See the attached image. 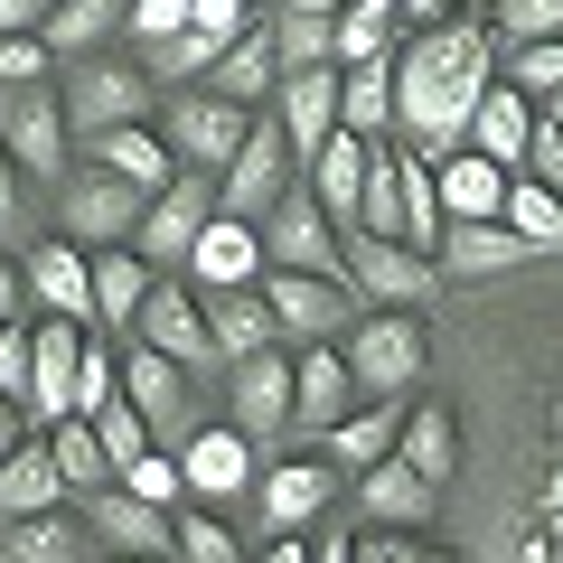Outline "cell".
<instances>
[{
	"instance_id": "cell-36",
	"label": "cell",
	"mask_w": 563,
	"mask_h": 563,
	"mask_svg": "<svg viewBox=\"0 0 563 563\" xmlns=\"http://www.w3.org/2000/svg\"><path fill=\"white\" fill-rule=\"evenodd\" d=\"M395 66V57H385ZM385 66H339V132L357 141H395V76Z\"/></svg>"
},
{
	"instance_id": "cell-39",
	"label": "cell",
	"mask_w": 563,
	"mask_h": 563,
	"mask_svg": "<svg viewBox=\"0 0 563 563\" xmlns=\"http://www.w3.org/2000/svg\"><path fill=\"white\" fill-rule=\"evenodd\" d=\"M122 10H132V0H57L47 29H38V47H47V57H85L103 29H122Z\"/></svg>"
},
{
	"instance_id": "cell-26",
	"label": "cell",
	"mask_w": 563,
	"mask_h": 563,
	"mask_svg": "<svg viewBox=\"0 0 563 563\" xmlns=\"http://www.w3.org/2000/svg\"><path fill=\"white\" fill-rule=\"evenodd\" d=\"M20 282L57 310V320H76V329L95 320V273H85L76 244H29V254H20Z\"/></svg>"
},
{
	"instance_id": "cell-32",
	"label": "cell",
	"mask_w": 563,
	"mask_h": 563,
	"mask_svg": "<svg viewBox=\"0 0 563 563\" xmlns=\"http://www.w3.org/2000/svg\"><path fill=\"white\" fill-rule=\"evenodd\" d=\"M395 432H404V404H357L339 432H320V461L329 470H376V461H395Z\"/></svg>"
},
{
	"instance_id": "cell-58",
	"label": "cell",
	"mask_w": 563,
	"mask_h": 563,
	"mask_svg": "<svg viewBox=\"0 0 563 563\" xmlns=\"http://www.w3.org/2000/svg\"><path fill=\"white\" fill-rule=\"evenodd\" d=\"M395 20H432V29H442V20H451V0H395Z\"/></svg>"
},
{
	"instance_id": "cell-13",
	"label": "cell",
	"mask_w": 563,
	"mask_h": 563,
	"mask_svg": "<svg viewBox=\"0 0 563 563\" xmlns=\"http://www.w3.org/2000/svg\"><path fill=\"white\" fill-rule=\"evenodd\" d=\"M141 188H122L113 169H95V179H66V244L76 254H103V244H132V225H141Z\"/></svg>"
},
{
	"instance_id": "cell-38",
	"label": "cell",
	"mask_w": 563,
	"mask_h": 563,
	"mask_svg": "<svg viewBox=\"0 0 563 563\" xmlns=\"http://www.w3.org/2000/svg\"><path fill=\"white\" fill-rule=\"evenodd\" d=\"M432 263H442V273H507V263H526V244L507 235L498 217L488 225H442V235H432Z\"/></svg>"
},
{
	"instance_id": "cell-18",
	"label": "cell",
	"mask_w": 563,
	"mask_h": 563,
	"mask_svg": "<svg viewBox=\"0 0 563 563\" xmlns=\"http://www.w3.org/2000/svg\"><path fill=\"white\" fill-rule=\"evenodd\" d=\"M347 413H357V376H347V357H339V347H301V357H291V422L320 442V432H339Z\"/></svg>"
},
{
	"instance_id": "cell-20",
	"label": "cell",
	"mask_w": 563,
	"mask_h": 563,
	"mask_svg": "<svg viewBox=\"0 0 563 563\" xmlns=\"http://www.w3.org/2000/svg\"><path fill=\"white\" fill-rule=\"evenodd\" d=\"M244 29H254V10H244V0H188V29H179V38H169L151 66H161L169 85H179V76H207V66H217Z\"/></svg>"
},
{
	"instance_id": "cell-19",
	"label": "cell",
	"mask_w": 563,
	"mask_h": 563,
	"mask_svg": "<svg viewBox=\"0 0 563 563\" xmlns=\"http://www.w3.org/2000/svg\"><path fill=\"white\" fill-rule=\"evenodd\" d=\"M188 273L198 291H254L273 263H263V225H235V217H207L198 244H188Z\"/></svg>"
},
{
	"instance_id": "cell-57",
	"label": "cell",
	"mask_w": 563,
	"mask_h": 563,
	"mask_svg": "<svg viewBox=\"0 0 563 563\" xmlns=\"http://www.w3.org/2000/svg\"><path fill=\"white\" fill-rule=\"evenodd\" d=\"M263 563H310V536H273V544H263Z\"/></svg>"
},
{
	"instance_id": "cell-54",
	"label": "cell",
	"mask_w": 563,
	"mask_h": 563,
	"mask_svg": "<svg viewBox=\"0 0 563 563\" xmlns=\"http://www.w3.org/2000/svg\"><path fill=\"white\" fill-rule=\"evenodd\" d=\"M57 0H0V38H38Z\"/></svg>"
},
{
	"instance_id": "cell-30",
	"label": "cell",
	"mask_w": 563,
	"mask_h": 563,
	"mask_svg": "<svg viewBox=\"0 0 563 563\" xmlns=\"http://www.w3.org/2000/svg\"><path fill=\"white\" fill-rule=\"evenodd\" d=\"M432 498H442V488H422L404 461H376V470H357V507L385 526V536H413V526H432Z\"/></svg>"
},
{
	"instance_id": "cell-41",
	"label": "cell",
	"mask_w": 563,
	"mask_h": 563,
	"mask_svg": "<svg viewBox=\"0 0 563 563\" xmlns=\"http://www.w3.org/2000/svg\"><path fill=\"white\" fill-rule=\"evenodd\" d=\"M38 442H47V461H57L66 488H85V498H95V488H113V461H103L95 422H57V432H38Z\"/></svg>"
},
{
	"instance_id": "cell-6",
	"label": "cell",
	"mask_w": 563,
	"mask_h": 563,
	"mask_svg": "<svg viewBox=\"0 0 563 563\" xmlns=\"http://www.w3.org/2000/svg\"><path fill=\"white\" fill-rule=\"evenodd\" d=\"M263 263H273V273H320V282H347V273H339V225L320 217V198H310L301 179L282 188V207L263 217Z\"/></svg>"
},
{
	"instance_id": "cell-7",
	"label": "cell",
	"mask_w": 563,
	"mask_h": 563,
	"mask_svg": "<svg viewBox=\"0 0 563 563\" xmlns=\"http://www.w3.org/2000/svg\"><path fill=\"white\" fill-rule=\"evenodd\" d=\"M217 217V179H198V169H179V179L161 188V198L141 207L132 225V254L151 263V273H169V263H188V244H198V225Z\"/></svg>"
},
{
	"instance_id": "cell-47",
	"label": "cell",
	"mask_w": 563,
	"mask_h": 563,
	"mask_svg": "<svg viewBox=\"0 0 563 563\" xmlns=\"http://www.w3.org/2000/svg\"><path fill=\"white\" fill-rule=\"evenodd\" d=\"M95 442H103V461H113V479H122V470H132L141 451H151V432H141V413H132V404H103V413H95Z\"/></svg>"
},
{
	"instance_id": "cell-43",
	"label": "cell",
	"mask_w": 563,
	"mask_h": 563,
	"mask_svg": "<svg viewBox=\"0 0 563 563\" xmlns=\"http://www.w3.org/2000/svg\"><path fill=\"white\" fill-rule=\"evenodd\" d=\"M122 498H141V507H161V517H179L188 507V479H179V451H141L132 470H122Z\"/></svg>"
},
{
	"instance_id": "cell-35",
	"label": "cell",
	"mask_w": 563,
	"mask_h": 563,
	"mask_svg": "<svg viewBox=\"0 0 563 563\" xmlns=\"http://www.w3.org/2000/svg\"><path fill=\"white\" fill-rule=\"evenodd\" d=\"M47 507H66V479H57V461H47V442H20L0 461V526L47 517Z\"/></svg>"
},
{
	"instance_id": "cell-61",
	"label": "cell",
	"mask_w": 563,
	"mask_h": 563,
	"mask_svg": "<svg viewBox=\"0 0 563 563\" xmlns=\"http://www.w3.org/2000/svg\"><path fill=\"white\" fill-rule=\"evenodd\" d=\"M244 10H273V0H244Z\"/></svg>"
},
{
	"instance_id": "cell-51",
	"label": "cell",
	"mask_w": 563,
	"mask_h": 563,
	"mask_svg": "<svg viewBox=\"0 0 563 563\" xmlns=\"http://www.w3.org/2000/svg\"><path fill=\"white\" fill-rule=\"evenodd\" d=\"M357 563H451V554H442V544H422V536H385V526H376V536L357 544Z\"/></svg>"
},
{
	"instance_id": "cell-11",
	"label": "cell",
	"mask_w": 563,
	"mask_h": 563,
	"mask_svg": "<svg viewBox=\"0 0 563 563\" xmlns=\"http://www.w3.org/2000/svg\"><path fill=\"white\" fill-rule=\"evenodd\" d=\"M122 404L141 413V432H151V451H179L198 422H188V366L151 357V347H132L122 357Z\"/></svg>"
},
{
	"instance_id": "cell-21",
	"label": "cell",
	"mask_w": 563,
	"mask_h": 563,
	"mask_svg": "<svg viewBox=\"0 0 563 563\" xmlns=\"http://www.w3.org/2000/svg\"><path fill=\"white\" fill-rule=\"evenodd\" d=\"M254 488H263V526H273V536H301L310 517H329L339 470H329V461H273Z\"/></svg>"
},
{
	"instance_id": "cell-14",
	"label": "cell",
	"mask_w": 563,
	"mask_h": 563,
	"mask_svg": "<svg viewBox=\"0 0 563 563\" xmlns=\"http://www.w3.org/2000/svg\"><path fill=\"white\" fill-rule=\"evenodd\" d=\"M263 113L282 122V141H291V161L310 169V151H320L329 132H339V66H291V76L273 85V103Z\"/></svg>"
},
{
	"instance_id": "cell-16",
	"label": "cell",
	"mask_w": 563,
	"mask_h": 563,
	"mask_svg": "<svg viewBox=\"0 0 563 563\" xmlns=\"http://www.w3.org/2000/svg\"><path fill=\"white\" fill-rule=\"evenodd\" d=\"M366 161H376V141H357V132H329L320 151H310V169H301V188L320 198V217L339 225V235H357V198H366Z\"/></svg>"
},
{
	"instance_id": "cell-46",
	"label": "cell",
	"mask_w": 563,
	"mask_h": 563,
	"mask_svg": "<svg viewBox=\"0 0 563 563\" xmlns=\"http://www.w3.org/2000/svg\"><path fill=\"white\" fill-rule=\"evenodd\" d=\"M498 85H517L526 103H544L563 85V38H544V47H498Z\"/></svg>"
},
{
	"instance_id": "cell-25",
	"label": "cell",
	"mask_w": 563,
	"mask_h": 563,
	"mask_svg": "<svg viewBox=\"0 0 563 563\" xmlns=\"http://www.w3.org/2000/svg\"><path fill=\"white\" fill-rule=\"evenodd\" d=\"M526 141H536V103H526L517 85H488V95H479V113H470V141H461V151H479V161H498L507 179H517Z\"/></svg>"
},
{
	"instance_id": "cell-27",
	"label": "cell",
	"mask_w": 563,
	"mask_h": 563,
	"mask_svg": "<svg viewBox=\"0 0 563 563\" xmlns=\"http://www.w3.org/2000/svg\"><path fill=\"white\" fill-rule=\"evenodd\" d=\"M95 151V169H113L122 188H141V198H161L169 179H179V161H169V141L151 132V122H122V132H103V141H85Z\"/></svg>"
},
{
	"instance_id": "cell-33",
	"label": "cell",
	"mask_w": 563,
	"mask_h": 563,
	"mask_svg": "<svg viewBox=\"0 0 563 563\" xmlns=\"http://www.w3.org/2000/svg\"><path fill=\"white\" fill-rule=\"evenodd\" d=\"M385 169H395V244H432L442 235V198H432V161H422V151H395V141H385Z\"/></svg>"
},
{
	"instance_id": "cell-22",
	"label": "cell",
	"mask_w": 563,
	"mask_h": 563,
	"mask_svg": "<svg viewBox=\"0 0 563 563\" xmlns=\"http://www.w3.org/2000/svg\"><path fill=\"white\" fill-rule=\"evenodd\" d=\"M235 432H244V442H273V432H291V357H282V347L235 357Z\"/></svg>"
},
{
	"instance_id": "cell-60",
	"label": "cell",
	"mask_w": 563,
	"mask_h": 563,
	"mask_svg": "<svg viewBox=\"0 0 563 563\" xmlns=\"http://www.w3.org/2000/svg\"><path fill=\"white\" fill-rule=\"evenodd\" d=\"M536 122H544V132H563V85H554V95L536 103Z\"/></svg>"
},
{
	"instance_id": "cell-37",
	"label": "cell",
	"mask_w": 563,
	"mask_h": 563,
	"mask_svg": "<svg viewBox=\"0 0 563 563\" xmlns=\"http://www.w3.org/2000/svg\"><path fill=\"white\" fill-rule=\"evenodd\" d=\"M10 563H95V526L47 507V517H20L10 526Z\"/></svg>"
},
{
	"instance_id": "cell-8",
	"label": "cell",
	"mask_w": 563,
	"mask_h": 563,
	"mask_svg": "<svg viewBox=\"0 0 563 563\" xmlns=\"http://www.w3.org/2000/svg\"><path fill=\"white\" fill-rule=\"evenodd\" d=\"M263 310H273V329L282 339H310V347H329L347 320H357V291L347 282H320V273H263Z\"/></svg>"
},
{
	"instance_id": "cell-4",
	"label": "cell",
	"mask_w": 563,
	"mask_h": 563,
	"mask_svg": "<svg viewBox=\"0 0 563 563\" xmlns=\"http://www.w3.org/2000/svg\"><path fill=\"white\" fill-rule=\"evenodd\" d=\"M301 179V161H291V141H282V122L273 113H254V132H244V151L217 169V217H235V225H263L282 207V188Z\"/></svg>"
},
{
	"instance_id": "cell-42",
	"label": "cell",
	"mask_w": 563,
	"mask_h": 563,
	"mask_svg": "<svg viewBox=\"0 0 563 563\" xmlns=\"http://www.w3.org/2000/svg\"><path fill=\"white\" fill-rule=\"evenodd\" d=\"M169 563H244V544L217 507H179L169 517Z\"/></svg>"
},
{
	"instance_id": "cell-12",
	"label": "cell",
	"mask_w": 563,
	"mask_h": 563,
	"mask_svg": "<svg viewBox=\"0 0 563 563\" xmlns=\"http://www.w3.org/2000/svg\"><path fill=\"white\" fill-rule=\"evenodd\" d=\"M76 357H85V329L76 320H47V329H29V404L20 413L29 422H76Z\"/></svg>"
},
{
	"instance_id": "cell-50",
	"label": "cell",
	"mask_w": 563,
	"mask_h": 563,
	"mask_svg": "<svg viewBox=\"0 0 563 563\" xmlns=\"http://www.w3.org/2000/svg\"><path fill=\"white\" fill-rule=\"evenodd\" d=\"M517 179H536L544 198H563V132H544V122H536V141H526V161H517Z\"/></svg>"
},
{
	"instance_id": "cell-44",
	"label": "cell",
	"mask_w": 563,
	"mask_h": 563,
	"mask_svg": "<svg viewBox=\"0 0 563 563\" xmlns=\"http://www.w3.org/2000/svg\"><path fill=\"white\" fill-rule=\"evenodd\" d=\"M103 404H122V357L103 347V329H85V357H76V422H95Z\"/></svg>"
},
{
	"instance_id": "cell-52",
	"label": "cell",
	"mask_w": 563,
	"mask_h": 563,
	"mask_svg": "<svg viewBox=\"0 0 563 563\" xmlns=\"http://www.w3.org/2000/svg\"><path fill=\"white\" fill-rule=\"evenodd\" d=\"M0 395L29 404V329L20 320H0Z\"/></svg>"
},
{
	"instance_id": "cell-56",
	"label": "cell",
	"mask_w": 563,
	"mask_h": 563,
	"mask_svg": "<svg viewBox=\"0 0 563 563\" xmlns=\"http://www.w3.org/2000/svg\"><path fill=\"white\" fill-rule=\"evenodd\" d=\"M29 442V413H20V404H10V395H0V461H10V451H20Z\"/></svg>"
},
{
	"instance_id": "cell-29",
	"label": "cell",
	"mask_w": 563,
	"mask_h": 563,
	"mask_svg": "<svg viewBox=\"0 0 563 563\" xmlns=\"http://www.w3.org/2000/svg\"><path fill=\"white\" fill-rule=\"evenodd\" d=\"M395 461L413 470L422 488H442L451 470H461V422H451L442 404H404V432H395Z\"/></svg>"
},
{
	"instance_id": "cell-55",
	"label": "cell",
	"mask_w": 563,
	"mask_h": 563,
	"mask_svg": "<svg viewBox=\"0 0 563 563\" xmlns=\"http://www.w3.org/2000/svg\"><path fill=\"white\" fill-rule=\"evenodd\" d=\"M20 291H29V282H20V254H0V320H20Z\"/></svg>"
},
{
	"instance_id": "cell-45",
	"label": "cell",
	"mask_w": 563,
	"mask_h": 563,
	"mask_svg": "<svg viewBox=\"0 0 563 563\" xmlns=\"http://www.w3.org/2000/svg\"><path fill=\"white\" fill-rule=\"evenodd\" d=\"M488 38H498V47H544V38H563V0H498V10H488Z\"/></svg>"
},
{
	"instance_id": "cell-10",
	"label": "cell",
	"mask_w": 563,
	"mask_h": 563,
	"mask_svg": "<svg viewBox=\"0 0 563 563\" xmlns=\"http://www.w3.org/2000/svg\"><path fill=\"white\" fill-rule=\"evenodd\" d=\"M0 151L38 179H66V103L57 85H10L0 95Z\"/></svg>"
},
{
	"instance_id": "cell-17",
	"label": "cell",
	"mask_w": 563,
	"mask_h": 563,
	"mask_svg": "<svg viewBox=\"0 0 563 563\" xmlns=\"http://www.w3.org/2000/svg\"><path fill=\"white\" fill-rule=\"evenodd\" d=\"M179 479H188V498H244L263 470H254V442H244L235 422H207V432L179 442Z\"/></svg>"
},
{
	"instance_id": "cell-3",
	"label": "cell",
	"mask_w": 563,
	"mask_h": 563,
	"mask_svg": "<svg viewBox=\"0 0 563 563\" xmlns=\"http://www.w3.org/2000/svg\"><path fill=\"white\" fill-rule=\"evenodd\" d=\"M339 273L366 310H422L442 291V263L413 254V244H385V235H339Z\"/></svg>"
},
{
	"instance_id": "cell-59",
	"label": "cell",
	"mask_w": 563,
	"mask_h": 563,
	"mask_svg": "<svg viewBox=\"0 0 563 563\" xmlns=\"http://www.w3.org/2000/svg\"><path fill=\"white\" fill-rule=\"evenodd\" d=\"M310 563H357V544H347V536H320V544H310Z\"/></svg>"
},
{
	"instance_id": "cell-28",
	"label": "cell",
	"mask_w": 563,
	"mask_h": 563,
	"mask_svg": "<svg viewBox=\"0 0 563 563\" xmlns=\"http://www.w3.org/2000/svg\"><path fill=\"white\" fill-rule=\"evenodd\" d=\"M85 526H95L122 563H169V517H161V507H141V498H122V488H95V517H85Z\"/></svg>"
},
{
	"instance_id": "cell-34",
	"label": "cell",
	"mask_w": 563,
	"mask_h": 563,
	"mask_svg": "<svg viewBox=\"0 0 563 563\" xmlns=\"http://www.w3.org/2000/svg\"><path fill=\"white\" fill-rule=\"evenodd\" d=\"M198 310H207V339H217V357H263V347L282 339L273 310H263V282H254V291H207Z\"/></svg>"
},
{
	"instance_id": "cell-5",
	"label": "cell",
	"mask_w": 563,
	"mask_h": 563,
	"mask_svg": "<svg viewBox=\"0 0 563 563\" xmlns=\"http://www.w3.org/2000/svg\"><path fill=\"white\" fill-rule=\"evenodd\" d=\"M57 103H66V141H103V132H122V122H141L161 95H151V76H141V66L85 57L76 76L57 85Z\"/></svg>"
},
{
	"instance_id": "cell-23",
	"label": "cell",
	"mask_w": 563,
	"mask_h": 563,
	"mask_svg": "<svg viewBox=\"0 0 563 563\" xmlns=\"http://www.w3.org/2000/svg\"><path fill=\"white\" fill-rule=\"evenodd\" d=\"M207 95H217V103H235V113H263V103H273V85H282V57H273V29H244V38L235 47H225V57L217 66H207Z\"/></svg>"
},
{
	"instance_id": "cell-53",
	"label": "cell",
	"mask_w": 563,
	"mask_h": 563,
	"mask_svg": "<svg viewBox=\"0 0 563 563\" xmlns=\"http://www.w3.org/2000/svg\"><path fill=\"white\" fill-rule=\"evenodd\" d=\"M10 244H20V161L0 151V254H10Z\"/></svg>"
},
{
	"instance_id": "cell-31",
	"label": "cell",
	"mask_w": 563,
	"mask_h": 563,
	"mask_svg": "<svg viewBox=\"0 0 563 563\" xmlns=\"http://www.w3.org/2000/svg\"><path fill=\"white\" fill-rule=\"evenodd\" d=\"M85 273H95V329H132V310L151 301V263L132 254V244H103V254H85Z\"/></svg>"
},
{
	"instance_id": "cell-49",
	"label": "cell",
	"mask_w": 563,
	"mask_h": 563,
	"mask_svg": "<svg viewBox=\"0 0 563 563\" xmlns=\"http://www.w3.org/2000/svg\"><path fill=\"white\" fill-rule=\"evenodd\" d=\"M10 85H57V57H47L38 38H0V95Z\"/></svg>"
},
{
	"instance_id": "cell-40",
	"label": "cell",
	"mask_w": 563,
	"mask_h": 563,
	"mask_svg": "<svg viewBox=\"0 0 563 563\" xmlns=\"http://www.w3.org/2000/svg\"><path fill=\"white\" fill-rule=\"evenodd\" d=\"M498 225L526 244V254H554V244H563V198H544L536 179H507V207H498Z\"/></svg>"
},
{
	"instance_id": "cell-1",
	"label": "cell",
	"mask_w": 563,
	"mask_h": 563,
	"mask_svg": "<svg viewBox=\"0 0 563 563\" xmlns=\"http://www.w3.org/2000/svg\"><path fill=\"white\" fill-rule=\"evenodd\" d=\"M395 122H404V151H422V161H451L470 141V113H479V95L498 85V38H488V20H442V29H413V38L395 47Z\"/></svg>"
},
{
	"instance_id": "cell-24",
	"label": "cell",
	"mask_w": 563,
	"mask_h": 563,
	"mask_svg": "<svg viewBox=\"0 0 563 563\" xmlns=\"http://www.w3.org/2000/svg\"><path fill=\"white\" fill-rule=\"evenodd\" d=\"M432 198H442V225H488L507 207V169L479 151H451V161H432Z\"/></svg>"
},
{
	"instance_id": "cell-2",
	"label": "cell",
	"mask_w": 563,
	"mask_h": 563,
	"mask_svg": "<svg viewBox=\"0 0 563 563\" xmlns=\"http://www.w3.org/2000/svg\"><path fill=\"white\" fill-rule=\"evenodd\" d=\"M347 376H357V404H404L422 385V357H432V339H422L413 310H357L347 320Z\"/></svg>"
},
{
	"instance_id": "cell-9",
	"label": "cell",
	"mask_w": 563,
	"mask_h": 563,
	"mask_svg": "<svg viewBox=\"0 0 563 563\" xmlns=\"http://www.w3.org/2000/svg\"><path fill=\"white\" fill-rule=\"evenodd\" d=\"M161 122H169V161H188L207 179V169H225L244 151V132H254V113H235V103H217L198 85V95H169L161 103Z\"/></svg>"
},
{
	"instance_id": "cell-15",
	"label": "cell",
	"mask_w": 563,
	"mask_h": 563,
	"mask_svg": "<svg viewBox=\"0 0 563 563\" xmlns=\"http://www.w3.org/2000/svg\"><path fill=\"white\" fill-rule=\"evenodd\" d=\"M132 329H141V347H151V357H169V366H207V357H217L207 310H198V291H188V282H151V301L132 310Z\"/></svg>"
},
{
	"instance_id": "cell-48",
	"label": "cell",
	"mask_w": 563,
	"mask_h": 563,
	"mask_svg": "<svg viewBox=\"0 0 563 563\" xmlns=\"http://www.w3.org/2000/svg\"><path fill=\"white\" fill-rule=\"evenodd\" d=\"M122 29H132V38L151 47V57H161V47L188 29V0H132V10H122Z\"/></svg>"
}]
</instances>
